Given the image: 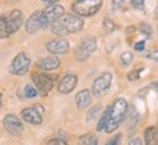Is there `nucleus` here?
I'll use <instances>...</instances> for the list:
<instances>
[{"instance_id":"1","label":"nucleus","mask_w":158,"mask_h":145,"mask_svg":"<svg viewBox=\"0 0 158 145\" xmlns=\"http://www.w3.org/2000/svg\"><path fill=\"white\" fill-rule=\"evenodd\" d=\"M127 109H129V106H127V101L124 98L114 100V103L110 106V114H108L107 123H106V128H104L106 132L111 134L120 126V123L123 122L124 117H126Z\"/></svg>"},{"instance_id":"2","label":"nucleus","mask_w":158,"mask_h":145,"mask_svg":"<svg viewBox=\"0 0 158 145\" xmlns=\"http://www.w3.org/2000/svg\"><path fill=\"white\" fill-rule=\"evenodd\" d=\"M102 0H76L72 5L73 13L78 16H92L101 9Z\"/></svg>"},{"instance_id":"3","label":"nucleus","mask_w":158,"mask_h":145,"mask_svg":"<svg viewBox=\"0 0 158 145\" xmlns=\"http://www.w3.org/2000/svg\"><path fill=\"white\" fill-rule=\"evenodd\" d=\"M95 50H97V38L92 37V35H86V37L81 40L79 45L75 50V54H76L78 60L85 62Z\"/></svg>"},{"instance_id":"4","label":"nucleus","mask_w":158,"mask_h":145,"mask_svg":"<svg viewBox=\"0 0 158 145\" xmlns=\"http://www.w3.org/2000/svg\"><path fill=\"white\" fill-rule=\"evenodd\" d=\"M59 22L63 25V28L66 29L68 34H75L84 28V21L82 18L75 15V13H63L59 18Z\"/></svg>"},{"instance_id":"5","label":"nucleus","mask_w":158,"mask_h":145,"mask_svg":"<svg viewBox=\"0 0 158 145\" xmlns=\"http://www.w3.org/2000/svg\"><path fill=\"white\" fill-rule=\"evenodd\" d=\"M29 66H31V59L28 57L27 53H18L13 62L10 63V67H9V70H10L12 75H18V76H21V75H25V73L29 70Z\"/></svg>"},{"instance_id":"6","label":"nucleus","mask_w":158,"mask_h":145,"mask_svg":"<svg viewBox=\"0 0 158 145\" xmlns=\"http://www.w3.org/2000/svg\"><path fill=\"white\" fill-rule=\"evenodd\" d=\"M32 82H34V87L37 88V91H40L41 95H47L51 91L53 85H54L53 78L44 72L34 73V75H32Z\"/></svg>"},{"instance_id":"7","label":"nucleus","mask_w":158,"mask_h":145,"mask_svg":"<svg viewBox=\"0 0 158 145\" xmlns=\"http://www.w3.org/2000/svg\"><path fill=\"white\" fill-rule=\"evenodd\" d=\"M47 25H48V21H47L45 15L43 13V11H37L28 18V21L25 23V28H27V31L29 34H35L40 29L45 28Z\"/></svg>"},{"instance_id":"8","label":"nucleus","mask_w":158,"mask_h":145,"mask_svg":"<svg viewBox=\"0 0 158 145\" xmlns=\"http://www.w3.org/2000/svg\"><path fill=\"white\" fill-rule=\"evenodd\" d=\"M43 114H44V107L41 104H35L32 107H27L23 109L21 116L25 122L31 123V125H41L43 123Z\"/></svg>"},{"instance_id":"9","label":"nucleus","mask_w":158,"mask_h":145,"mask_svg":"<svg viewBox=\"0 0 158 145\" xmlns=\"http://www.w3.org/2000/svg\"><path fill=\"white\" fill-rule=\"evenodd\" d=\"M3 19H5L6 22V27H7V31L9 34H15L18 29L22 27V21H23V15L21 11H18V9H13V11L7 12L5 15H2Z\"/></svg>"},{"instance_id":"10","label":"nucleus","mask_w":158,"mask_h":145,"mask_svg":"<svg viewBox=\"0 0 158 145\" xmlns=\"http://www.w3.org/2000/svg\"><path fill=\"white\" fill-rule=\"evenodd\" d=\"M111 79H113V75L110 72H104L102 75H100L92 84V94L97 97L104 95L111 85Z\"/></svg>"},{"instance_id":"11","label":"nucleus","mask_w":158,"mask_h":145,"mask_svg":"<svg viewBox=\"0 0 158 145\" xmlns=\"http://www.w3.org/2000/svg\"><path fill=\"white\" fill-rule=\"evenodd\" d=\"M3 126H5L6 132L13 135V136H19L23 130L21 119L18 116H15V114H6L5 119H3Z\"/></svg>"},{"instance_id":"12","label":"nucleus","mask_w":158,"mask_h":145,"mask_svg":"<svg viewBox=\"0 0 158 145\" xmlns=\"http://www.w3.org/2000/svg\"><path fill=\"white\" fill-rule=\"evenodd\" d=\"M76 84H78V76L73 75V73H68V75L62 76L60 82H59V92L69 94V92H72L75 89Z\"/></svg>"},{"instance_id":"13","label":"nucleus","mask_w":158,"mask_h":145,"mask_svg":"<svg viewBox=\"0 0 158 145\" xmlns=\"http://www.w3.org/2000/svg\"><path fill=\"white\" fill-rule=\"evenodd\" d=\"M45 49L50 51L51 54H66L69 51V43L62 38L51 40L45 44Z\"/></svg>"},{"instance_id":"14","label":"nucleus","mask_w":158,"mask_h":145,"mask_svg":"<svg viewBox=\"0 0 158 145\" xmlns=\"http://www.w3.org/2000/svg\"><path fill=\"white\" fill-rule=\"evenodd\" d=\"M43 13L45 15L48 23H51L53 21L59 19V18L64 13V7H63L62 5H57V3H50L45 9H43Z\"/></svg>"},{"instance_id":"15","label":"nucleus","mask_w":158,"mask_h":145,"mask_svg":"<svg viewBox=\"0 0 158 145\" xmlns=\"http://www.w3.org/2000/svg\"><path fill=\"white\" fill-rule=\"evenodd\" d=\"M60 66V59L57 56H48L45 59H41L37 63V67L44 70V72H50V70H56Z\"/></svg>"},{"instance_id":"16","label":"nucleus","mask_w":158,"mask_h":145,"mask_svg":"<svg viewBox=\"0 0 158 145\" xmlns=\"http://www.w3.org/2000/svg\"><path fill=\"white\" fill-rule=\"evenodd\" d=\"M75 103L78 109H85V107L89 106L91 103V91L89 89H82L79 91L78 94L75 95Z\"/></svg>"},{"instance_id":"17","label":"nucleus","mask_w":158,"mask_h":145,"mask_svg":"<svg viewBox=\"0 0 158 145\" xmlns=\"http://www.w3.org/2000/svg\"><path fill=\"white\" fill-rule=\"evenodd\" d=\"M145 142L147 145H158V129L157 126H151L145 130Z\"/></svg>"},{"instance_id":"18","label":"nucleus","mask_w":158,"mask_h":145,"mask_svg":"<svg viewBox=\"0 0 158 145\" xmlns=\"http://www.w3.org/2000/svg\"><path fill=\"white\" fill-rule=\"evenodd\" d=\"M51 32L54 34V35H66V34H68L66 29L63 28V25L59 22V19L51 22Z\"/></svg>"},{"instance_id":"19","label":"nucleus","mask_w":158,"mask_h":145,"mask_svg":"<svg viewBox=\"0 0 158 145\" xmlns=\"http://www.w3.org/2000/svg\"><path fill=\"white\" fill-rule=\"evenodd\" d=\"M108 114H110V107H107V109H106V112L102 113L101 119H100V122H98V125H97V130H98V132H101L102 129L106 128V123H107Z\"/></svg>"},{"instance_id":"20","label":"nucleus","mask_w":158,"mask_h":145,"mask_svg":"<svg viewBox=\"0 0 158 145\" xmlns=\"http://www.w3.org/2000/svg\"><path fill=\"white\" fill-rule=\"evenodd\" d=\"M23 94H25L27 98H34V97L38 95V91H37V88L32 84H28L25 87V89H23Z\"/></svg>"},{"instance_id":"21","label":"nucleus","mask_w":158,"mask_h":145,"mask_svg":"<svg viewBox=\"0 0 158 145\" xmlns=\"http://www.w3.org/2000/svg\"><path fill=\"white\" fill-rule=\"evenodd\" d=\"M101 110H102V107L100 106V104H97V106H94L92 109H91L89 112H88V122H91V120H94V119H97L98 117V114L101 113Z\"/></svg>"},{"instance_id":"22","label":"nucleus","mask_w":158,"mask_h":145,"mask_svg":"<svg viewBox=\"0 0 158 145\" xmlns=\"http://www.w3.org/2000/svg\"><path fill=\"white\" fill-rule=\"evenodd\" d=\"M102 27L106 29V32H113L114 29H116V23H114L113 19H110V18H104V21H102Z\"/></svg>"},{"instance_id":"23","label":"nucleus","mask_w":158,"mask_h":145,"mask_svg":"<svg viewBox=\"0 0 158 145\" xmlns=\"http://www.w3.org/2000/svg\"><path fill=\"white\" fill-rule=\"evenodd\" d=\"M7 37H10V34L7 31V27H6V22L3 16H0V40L2 38H7Z\"/></svg>"},{"instance_id":"24","label":"nucleus","mask_w":158,"mask_h":145,"mask_svg":"<svg viewBox=\"0 0 158 145\" xmlns=\"http://www.w3.org/2000/svg\"><path fill=\"white\" fill-rule=\"evenodd\" d=\"M94 139H95V136H94L92 134H86V135H84V136L79 139L78 145H91Z\"/></svg>"},{"instance_id":"25","label":"nucleus","mask_w":158,"mask_h":145,"mask_svg":"<svg viewBox=\"0 0 158 145\" xmlns=\"http://www.w3.org/2000/svg\"><path fill=\"white\" fill-rule=\"evenodd\" d=\"M132 53H129V51H124V53H122V56H120V62H122V65L123 66H127L130 62H132Z\"/></svg>"},{"instance_id":"26","label":"nucleus","mask_w":158,"mask_h":145,"mask_svg":"<svg viewBox=\"0 0 158 145\" xmlns=\"http://www.w3.org/2000/svg\"><path fill=\"white\" fill-rule=\"evenodd\" d=\"M139 28H141V31L143 34H147L148 37H151V35H152V28H151L148 23H145V22L141 23V25H139Z\"/></svg>"},{"instance_id":"27","label":"nucleus","mask_w":158,"mask_h":145,"mask_svg":"<svg viewBox=\"0 0 158 145\" xmlns=\"http://www.w3.org/2000/svg\"><path fill=\"white\" fill-rule=\"evenodd\" d=\"M132 6L138 11H143L145 7V0H132Z\"/></svg>"},{"instance_id":"28","label":"nucleus","mask_w":158,"mask_h":145,"mask_svg":"<svg viewBox=\"0 0 158 145\" xmlns=\"http://www.w3.org/2000/svg\"><path fill=\"white\" fill-rule=\"evenodd\" d=\"M47 145H68V142L64 139H60V138H53L47 142Z\"/></svg>"},{"instance_id":"29","label":"nucleus","mask_w":158,"mask_h":145,"mask_svg":"<svg viewBox=\"0 0 158 145\" xmlns=\"http://www.w3.org/2000/svg\"><path fill=\"white\" fill-rule=\"evenodd\" d=\"M123 3H124V0H111V7H113L114 11H118V9H122Z\"/></svg>"},{"instance_id":"30","label":"nucleus","mask_w":158,"mask_h":145,"mask_svg":"<svg viewBox=\"0 0 158 145\" xmlns=\"http://www.w3.org/2000/svg\"><path fill=\"white\" fill-rule=\"evenodd\" d=\"M139 70H132V72L127 73V79L129 81H136V79H139Z\"/></svg>"},{"instance_id":"31","label":"nucleus","mask_w":158,"mask_h":145,"mask_svg":"<svg viewBox=\"0 0 158 145\" xmlns=\"http://www.w3.org/2000/svg\"><path fill=\"white\" fill-rule=\"evenodd\" d=\"M120 139H122V135H116L113 139H110L106 145H120Z\"/></svg>"},{"instance_id":"32","label":"nucleus","mask_w":158,"mask_h":145,"mask_svg":"<svg viewBox=\"0 0 158 145\" xmlns=\"http://www.w3.org/2000/svg\"><path fill=\"white\" fill-rule=\"evenodd\" d=\"M129 145H142V139L139 136H133V138L129 141Z\"/></svg>"},{"instance_id":"33","label":"nucleus","mask_w":158,"mask_h":145,"mask_svg":"<svg viewBox=\"0 0 158 145\" xmlns=\"http://www.w3.org/2000/svg\"><path fill=\"white\" fill-rule=\"evenodd\" d=\"M143 49H145V41H138V43L135 44V50L136 51H142Z\"/></svg>"},{"instance_id":"34","label":"nucleus","mask_w":158,"mask_h":145,"mask_svg":"<svg viewBox=\"0 0 158 145\" xmlns=\"http://www.w3.org/2000/svg\"><path fill=\"white\" fill-rule=\"evenodd\" d=\"M43 2H44V3H48V5H50V3H57L59 0H43Z\"/></svg>"},{"instance_id":"35","label":"nucleus","mask_w":158,"mask_h":145,"mask_svg":"<svg viewBox=\"0 0 158 145\" xmlns=\"http://www.w3.org/2000/svg\"><path fill=\"white\" fill-rule=\"evenodd\" d=\"M91 145H97V138H95L94 141H92V144H91Z\"/></svg>"},{"instance_id":"36","label":"nucleus","mask_w":158,"mask_h":145,"mask_svg":"<svg viewBox=\"0 0 158 145\" xmlns=\"http://www.w3.org/2000/svg\"><path fill=\"white\" fill-rule=\"evenodd\" d=\"M0 107H2V92H0Z\"/></svg>"}]
</instances>
